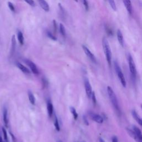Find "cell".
Wrapping results in <instances>:
<instances>
[{"mask_svg": "<svg viewBox=\"0 0 142 142\" xmlns=\"http://www.w3.org/2000/svg\"><path fill=\"white\" fill-rule=\"evenodd\" d=\"M17 38L20 45H23V43H24V37H23V33L20 31H19L17 32Z\"/></svg>", "mask_w": 142, "mask_h": 142, "instance_id": "obj_19", "label": "cell"}, {"mask_svg": "<svg viewBox=\"0 0 142 142\" xmlns=\"http://www.w3.org/2000/svg\"><path fill=\"white\" fill-rule=\"evenodd\" d=\"M128 63L129 66V69L130 72H131L132 76L133 77L136 78L137 76V69H136V67L134 61L132 57V56L130 54H128Z\"/></svg>", "mask_w": 142, "mask_h": 142, "instance_id": "obj_4", "label": "cell"}, {"mask_svg": "<svg viewBox=\"0 0 142 142\" xmlns=\"http://www.w3.org/2000/svg\"><path fill=\"white\" fill-rule=\"evenodd\" d=\"M105 29L106 31V34H107L109 36H113V31H112V29L110 28V27H109V26L106 25L105 26Z\"/></svg>", "mask_w": 142, "mask_h": 142, "instance_id": "obj_24", "label": "cell"}, {"mask_svg": "<svg viewBox=\"0 0 142 142\" xmlns=\"http://www.w3.org/2000/svg\"><path fill=\"white\" fill-rule=\"evenodd\" d=\"M127 131L128 133L129 134V135L131 136L132 138L134 139L137 142H141L140 140V139L138 138V137H137L136 133L134 132L133 130H132V129H129V128H127Z\"/></svg>", "mask_w": 142, "mask_h": 142, "instance_id": "obj_14", "label": "cell"}, {"mask_svg": "<svg viewBox=\"0 0 142 142\" xmlns=\"http://www.w3.org/2000/svg\"><path fill=\"white\" fill-rule=\"evenodd\" d=\"M3 122L6 127H9V118H8V111L6 108H4L3 111Z\"/></svg>", "mask_w": 142, "mask_h": 142, "instance_id": "obj_12", "label": "cell"}, {"mask_svg": "<svg viewBox=\"0 0 142 142\" xmlns=\"http://www.w3.org/2000/svg\"><path fill=\"white\" fill-rule=\"evenodd\" d=\"M107 92H108L110 102H112L114 108L116 109L117 114H120L119 105V103H118V101L117 97L116 96V94L113 91V89L109 86H108L107 88Z\"/></svg>", "mask_w": 142, "mask_h": 142, "instance_id": "obj_1", "label": "cell"}, {"mask_svg": "<svg viewBox=\"0 0 142 142\" xmlns=\"http://www.w3.org/2000/svg\"><path fill=\"white\" fill-rule=\"evenodd\" d=\"M114 68H115V70L117 73V76L118 78H119L122 85L123 86V87H125L126 81H125V77L124 76V74L123 72H122V70L120 67L119 64H118V63L117 61H114Z\"/></svg>", "mask_w": 142, "mask_h": 142, "instance_id": "obj_3", "label": "cell"}, {"mask_svg": "<svg viewBox=\"0 0 142 142\" xmlns=\"http://www.w3.org/2000/svg\"><path fill=\"white\" fill-rule=\"evenodd\" d=\"M39 5L42 9L46 12H48L49 11V6L48 3H47L46 0H38Z\"/></svg>", "mask_w": 142, "mask_h": 142, "instance_id": "obj_10", "label": "cell"}, {"mask_svg": "<svg viewBox=\"0 0 142 142\" xmlns=\"http://www.w3.org/2000/svg\"><path fill=\"white\" fill-rule=\"evenodd\" d=\"M11 43H12L11 53H12V54H13L15 52V48H16V38H15V35H13L12 37Z\"/></svg>", "mask_w": 142, "mask_h": 142, "instance_id": "obj_20", "label": "cell"}, {"mask_svg": "<svg viewBox=\"0 0 142 142\" xmlns=\"http://www.w3.org/2000/svg\"><path fill=\"white\" fill-rule=\"evenodd\" d=\"M83 121H84V123H85L86 125H89L88 121L87 119V118H86V117L85 116H83Z\"/></svg>", "mask_w": 142, "mask_h": 142, "instance_id": "obj_33", "label": "cell"}, {"mask_svg": "<svg viewBox=\"0 0 142 142\" xmlns=\"http://www.w3.org/2000/svg\"><path fill=\"white\" fill-rule=\"evenodd\" d=\"M47 37H48V38H49L50 39H52V40H53V41H57V38L56 36H54V35L52 34V33L50 32L49 31H47Z\"/></svg>", "mask_w": 142, "mask_h": 142, "instance_id": "obj_26", "label": "cell"}, {"mask_svg": "<svg viewBox=\"0 0 142 142\" xmlns=\"http://www.w3.org/2000/svg\"><path fill=\"white\" fill-rule=\"evenodd\" d=\"M99 141L100 142H105L103 139H102V138H100V139H99Z\"/></svg>", "mask_w": 142, "mask_h": 142, "instance_id": "obj_36", "label": "cell"}, {"mask_svg": "<svg viewBox=\"0 0 142 142\" xmlns=\"http://www.w3.org/2000/svg\"><path fill=\"white\" fill-rule=\"evenodd\" d=\"M102 44H103L102 45H103L104 52L105 54L106 61H107L109 66H110L112 62V52L107 39L104 37L102 39Z\"/></svg>", "mask_w": 142, "mask_h": 142, "instance_id": "obj_2", "label": "cell"}, {"mask_svg": "<svg viewBox=\"0 0 142 142\" xmlns=\"http://www.w3.org/2000/svg\"><path fill=\"white\" fill-rule=\"evenodd\" d=\"M83 4L85 7V9L86 11H88L89 10V5H88V2L87 0H82Z\"/></svg>", "mask_w": 142, "mask_h": 142, "instance_id": "obj_29", "label": "cell"}, {"mask_svg": "<svg viewBox=\"0 0 142 142\" xmlns=\"http://www.w3.org/2000/svg\"><path fill=\"white\" fill-rule=\"evenodd\" d=\"M123 2L126 9H127L128 11V12L130 15H132L133 12V8L131 0H123Z\"/></svg>", "mask_w": 142, "mask_h": 142, "instance_id": "obj_9", "label": "cell"}, {"mask_svg": "<svg viewBox=\"0 0 142 142\" xmlns=\"http://www.w3.org/2000/svg\"><path fill=\"white\" fill-rule=\"evenodd\" d=\"M117 38L118 42H119V44L122 46H124V38H123V34H122L121 31L120 30H118L117 32Z\"/></svg>", "mask_w": 142, "mask_h": 142, "instance_id": "obj_13", "label": "cell"}, {"mask_svg": "<svg viewBox=\"0 0 142 142\" xmlns=\"http://www.w3.org/2000/svg\"><path fill=\"white\" fill-rule=\"evenodd\" d=\"M83 142H84V141H83Z\"/></svg>", "mask_w": 142, "mask_h": 142, "instance_id": "obj_40", "label": "cell"}, {"mask_svg": "<svg viewBox=\"0 0 142 142\" xmlns=\"http://www.w3.org/2000/svg\"><path fill=\"white\" fill-rule=\"evenodd\" d=\"M42 83H43V87H46V85H47V81H46V80H45V78H43V80H42Z\"/></svg>", "mask_w": 142, "mask_h": 142, "instance_id": "obj_35", "label": "cell"}, {"mask_svg": "<svg viewBox=\"0 0 142 142\" xmlns=\"http://www.w3.org/2000/svg\"><path fill=\"white\" fill-rule=\"evenodd\" d=\"M112 142H118V140L116 136H114L112 137Z\"/></svg>", "mask_w": 142, "mask_h": 142, "instance_id": "obj_34", "label": "cell"}, {"mask_svg": "<svg viewBox=\"0 0 142 142\" xmlns=\"http://www.w3.org/2000/svg\"><path fill=\"white\" fill-rule=\"evenodd\" d=\"M70 111L71 112V113H72V114L73 115V117H74V119L75 120H77V118L78 117V113L76 111V109H75L73 106H70Z\"/></svg>", "mask_w": 142, "mask_h": 142, "instance_id": "obj_21", "label": "cell"}, {"mask_svg": "<svg viewBox=\"0 0 142 142\" xmlns=\"http://www.w3.org/2000/svg\"><path fill=\"white\" fill-rule=\"evenodd\" d=\"M133 130L136 133L137 137H138V138L140 139V140L142 142V133L140 131V129L136 127V126H133Z\"/></svg>", "mask_w": 142, "mask_h": 142, "instance_id": "obj_17", "label": "cell"}, {"mask_svg": "<svg viewBox=\"0 0 142 142\" xmlns=\"http://www.w3.org/2000/svg\"><path fill=\"white\" fill-rule=\"evenodd\" d=\"M109 5L110 6V7H112V9L114 10V11H116L117 10V6H116V4L115 3V1H114V0H108Z\"/></svg>", "mask_w": 142, "mask_h": 142, "instance_id": "obj_25", "label": "cell"}, {"mask_svg": "<svg viewBox=\"0 0 142 142\" xmlns=\"http://www.w3.org/2000/svg\"><path fill=\"white\" fill-rule=\"evenodd\" d=\"M54 127L57 130V132H60V125H59V122H58V118L57 117V116H55V118H54Z\"/></svg>", "mask_w": 142, "mask_h": 142, "instance_id": "obj_23", "label": "cell"}, {"mask_svg": "<svg viewBox=\"0 0 142 142\" xmlns=\"http://www.w3.org/2000/svg\"><path fill=\"white\" fill-rule=\"evenodd\" d=\"M140 106H141V109H142V104H141V105H140Z\"/></svg>", "mask_w": 142, "mask_h": 142, "instance_id": "obj_39", "label": "cell"}, {"mask_svg": "<svg viewBox=\"0 0 142 142\" xmlns=\"http://www.w3.org/2000/svg\"><path fill=\"white\" fill-rule=\"evenodd\" d=\"M24 1L31 6H34L35 5V3L33 0H24Z\"/></svg>", "mask_w": 142, "mask_h": 142, "instance_id": "obj_30", "label": "cell"}, {"mask_svg": "<svg viewBox=\"0 0 142 142\" xmlns=\"http://www.w3.org/2000/svg\"><path fill=\"white\" fill-rule=\"evenodd\" d=\"M89 116L93 120L97 122V123H100V124L103 123V118H102L101 116H100L99 114L91 113H89Z\"/></svg>", "mask_w": 142, "mask_h": 142, "instance_id": "obj_8", "label": "cell"}, {"mask_svg": "<svg viewBox=\"0 0 142 142\" xmlns=\"http://www.w3.org/2000/svg\"><path fill=\"white\" fill-rule=\"evenodd\" d=\"M7 5H8V6H9V9H10V10L11 11L13 12H15V8L13 5V3L11 2H7Z\"/></svg>", "mask_w": 142, "mask_h": 142, "instance_id": "obj_28", "label": "cell"}, {"mask_svg": "<svg viewBox=\"0 0 142 142\" xmlns=\"http://www.w3.org/2000/svg\"><path fill=\"white\" fill-rule=\"evenodd\" d=\"M84 87H85V90H86V93L87 96L89 98H90L92 96V86L90 85L89 80L87 78H86L84 80Z\"/></svg>", "mask_w": 142, "mask_h": 142, "instance_id": "obj_5", "label": "cell"}, {"mask_svg": "<svg viewBox=\"0 0 142 142\" xmlns=\"http://www.w3.org/2000/svg\"><path fill=\"white\" fill-rule=\"evenodd\" d=\"M24 61L26 63V64L29 67L31 71H32L34 74H38L39 73V71L36 65L32 61H31L30 60H27V59L25 60Z\"/></svg>", "mask_w": 142, "mask_h": 142, "instance_id": "obj_6", "label": "cell"}, {"mask_svg": "<svg viewBox=\"0 0 142 142\" xmlns=\"http://www.w3.org/2000/svg\"><path fill=\"white\" fill-rule=\"evenodd\" d=\"M57 142H63V141L62 140H58L57 141Z\"/></svg>", "mask_w": 142, "mask_h": 142, "instance_id": "obj_37", "label": "cell"}, {"mask_svg": "<svg viewBox=\"0 0 142 142\" xmlns=\"http://www.w3.org/2000/svg\"><path fill=\"white\" fill-rule=\"evenodd\" d=\"M28 97H29V99L30 102V103L31 104L34 105L36 103V98L34 96V94L31 91V90H29L28 92Z\"/></svg>", "mask_w": 142, "mask_h": 142, "instance_id": "obj_18", "label": "cell"}, {"mask_svg": "<svg viewBox=\"0 0 142 142\" xmlns=\"http://www.w3.org/2000/svg\"><path fill=\"white\" fill-rule=\"evenodd\" d=\"M2 133L3 135V137H4V139H5V141H8V137H7V131L6 129L2 127Z\"/></svg>", "mask_w": 142, "mask_h": 142, "instance_id": "obj_27", "label": "cell"}, {"mask_svg": "<svg viewBox=\"0 0 142 142\" xmlns=\"http://www.w3.org/2000/svg\"><path fill=\"white\" fill-rule=\"evenodd\" d=\"M82 48L83 49L86 56H87L93 62L96 63L97 60L96 57L94 56V55L91 52H90V51L87 48V47L84 45H82Z\"/></svg>", "mask_w": 142, "mask_h": 142, "instance_id": "obj_7", "label": "cell"}, {"mask_svg": "<svg viewBox=\"0 0 142 142\" xmlns=\"http://www.w3.org/2000/svg\"><path fill=\"white\" fill-rule=\"evenodd\" d=\"M132 114L133 117L134 118V119L138 122V124L142 126V119L140 118V117L138 116V114H137V113L136 112V111L135 110H132Z\"/></svg>", "mask_w": 142, "mask_h": 142, "instance_id": "obj_15", "label": "cell"}, {"mask_svg": "<svg viewBox=\"0 0 142 142\" xmlns=\"http://www.w3.org/2000/svg\"><path fill=\"white\" fill-rule=\"evenodd\" d=\"M91 98H92V101H93V104H96V102H97V100H96V95H95V93H94V92H92Z\"/></svg>", "mask_w": 142, "mask_h": 142, "instance_id": "obj_31", "label": "cell"}, {"mask_svg": "<svg viewBox=\"0 0 142 142\" xmlns=\"http://www.w3.org/2000/svg\"><path fill=\"white\" fill-rule=\"evenodd\" d=\"M47 111H48V116L51 118L52 116V114L53 113V106L52 103L51 102L50 100H48V101H47Z\"/></svg>", "mask_w": 142, "mask_h": 142, "instance_id": "obj_11", "label": "cell"}, {"mask_svg": "<svg viewBox=\"0 0 142 142\" xmlns=\"http://www.w3.org/2000/svg\"><path fill=\"white\" fill-rule=\"evenodd\" d=\"M53 29H54V33H56L57 31V25L56 23V21L54 19L53 21Z\"/></svg>", "mask_w": 142, "mask_h": 142, "instance_id": "obj_32", "label": "cell"}, {"mask_svg": "<svg viewBox=\"0 0 142 142\" xmlns=\"http://www.w3.org/2000/svg\"><path fill=\"white\" fill-rule=\"evenodd\" d=\"M74 1H76V2H77L78 1V0H74Z\"/></svg>", "mask_w": 142, "mask_h": 142, "instance_id": "obj_38", "label": "cell"}, {"mask_svg": "<svg viewBox=\"0 0 142 142\" xmlns=\"http://www.w3.org/2000/svg\"><path fill=\"white\" fill-rule=\"evenodd\" d=\"M16 66L17 67L20 69L22 72H23L24 73H26V74H29L30 73V70L27 68L26 67H25V66H23V65H22L21 63L19 62H17L16 63Z\"/></svg>", "mask_w": 142, "mask_h": 142, "instance_id": "obj_16", "label": "cell"}, {"mask_svg": "<svg viewBox=\"0 0 142 142\" xmlns=\"http://www.w3.org/2000/svg\"><path fill=\"white\" fill-rule=\"evenodd\" d=\"M60 32L63 37L66 36V30L65 28V26H63V25L62 24V23H60Z\"/></svg>", "mask_w": 142, "mask_h": 142, "instance_id": "obj_22", "label": "cell"}]
</instances>
